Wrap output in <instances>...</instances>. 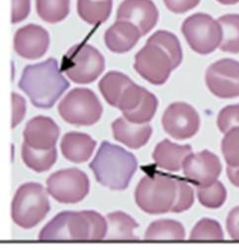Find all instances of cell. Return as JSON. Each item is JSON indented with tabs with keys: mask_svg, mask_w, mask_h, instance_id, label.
<instances>
[{
	"mask_svg": "<svg viewBox=\"0 0 239 250\" xmlns=\"http://www.w3.org/2000/svg\"><path fill=\"white\" fill-rule=\"evenodd\" d=\"M69 82L61 74L56 59L27 65L18 86L25 92L32 104L41 109H50L69 87Z\"/></svg>",
	"mask_w": 239,
	"mask_h": 250,
	"instance_id": "1",
	"label": "cell"
},
{
	"mask_svg": "<svg viewBox=\"0 0 239 250\" xmlns=\"http://www.w3.org/2000/svg\"><path fill=\"white\" fill-rule=\"evenodd\" d=\"M89 167L100 184L122 191L128 188L137 171L138 160L125 148L104 141Z\"/></svg>",
	"mask_w": 239,
	"mask_h": 250,
	"instance_id": "2",
	"label": "cell"
},
{
	"mask_svg": "<svg viewBox=\"0 0 239 250\" xmlns=\"http://www.w3.org/2000/svg\"><path fill=\"white\" fill-rule=\"evenodd\" d=\"M176 196L177 179L160 173L144 176L135 192L137 205L149 215L171 212Z\"/></svg>",
	"mask_w": 239,
	"mask_h": 250,
	"instance_id": "3",
	"label": "cell"
},
{
	"mask_svg": "<svg viewBox=\"0 0 239 250\" xmlns=\"http://www.w3.org/2000/svg\"><path fill=\"white\" fill-rule=\"evenodd\" d=\"M51 210L50 201L43 185L29 182L16 191L11 216L13 222L24 229H30L41 223Z\"/></svg>",
	"mask_w": 239,
	"mask_h": 250,
	"instance_id": "4",
	"label": "cell"
},
{
	"mask_svg": "<svg viewBox=\"0 0 239 250\" xmlns=\"http://www.w3.org/2000/svg\"><path fill=\"white\" fill-rule=\"evenodd\" d=\"M104 69V57L93 46L86 43L73 46L62 58L61 71L78 84L95 81Z\"/></svg>",
	"mask_w": 239,
	"mask_h": 250,
	"instance_id": "5",
	"label": "cell"
},
{
	"mask_svg": "<svg viewBox=\"0 0 239 250\" xmlns=\"http://www.w3.org/2000/svg\"><path fill=\"white\" fill-rule=\"evenodd\" d=\"M58 110L66 123L78 127L92 126L103 113L97 95L88 88L72 89L60 101Z\"/></svg>",
	"mask_w": 239,
	"mask_h": 250,
	"instance_id": "6",
	"label": "cell"
},
{
	"mask_svg": "<svg viewBox=\"0 0 239 250\" xmlns=\"http://www.w3.org/2000/svg\"><path fill=\"white\" fill-rule=\"evenodd\" d=\"M181 30L190 48L200 55H209L221 44V26L209 14L196 13L189 16Z\"/></svg>",
	"mask_w": 239,
	"mask_h": 250,
	"instance_id": "7",
	"label": "cell"
},
{
	"mask_svg": "<svg viewBox=\"0 0 239 250\" xmlns=\"http://www.w3.org/2000/svg\"><path fill=\"white\" fill-rule=\"evenodd\" d=\"M88 176L77 168L61 169L47 179V191L58 202L75 204L82 201L89 193Z\"/></svg>",
	"mask_w": 239,
	"mask_h": 250,
	"instance_id": "8",
	"label": "cell"
},
{
	"mask_svg": "<svg viewBox=\"0 0 239 250\" xmlns=\"http://www.w3.org/2000/svg\"><path fill=\"white\" fill-rule=\"evenodd\" d=\"M134 67L141 77L154 85L164 84L175 69L170 56L150 42H146V45L137 53Z\"/></svg>",
	"mask_w": 239,
	"mask_h": 250,
	"instance_id": "9",
	"label": "cell"
},
{
	"mask_svg": "<svg viewBox=\"0 0 239 250\" xmlns=\"http://www.w3.org/2000/svg\"><path fill=\"white\" fill-rule=\"evenodd\" d=\"M90 225L84 212H62L40 231L41 240H87Z\"/></svg>",
	"mask_w": 239,
	"mask_h": 250,
	"instance_id": "10",
	"label": "cell"
},
{
	"mask_svg": "<svg viewBox=\"0 0 239 250\" xmlns=\"http://www.w3.org/2000/svg\"><path fill=\"white\" fill-rule=\"evenodd\" d=\"M157 106L158 100L153 93L133 82L124 90L117 108L128 121L146 124L153 119Z\"/></svg>",
	"mask_w": 239,
	"mask_h": 250,
	"instance_id": "11",
	"label": "cell"
},
{
	"mask_svg": "<svg viewBox=\"0 0 239 250\" xmlns=\"http://www.w3.org/2000/svg\"><path fill=\"white\" fill-rule=\"evenodd\" d=\"M206 83L210 91L219 98L239 96V62L231 59L219 60L209 66Z\"/></svg>",
	"mask_w": 239,
	"mask_h": 250,
	"instance_id": "12",
	"label": "cell"
},
{
	"mask_svg": "<svg viewBox=\"0 0 239 250\" xmlns=\"http://www.w3.org/2000/svg\"><path fill=\"white\" fill-rule=\"evenodd\" d=\"M200 116L191 105L183 102L172 103L162 117L164 131L176 140L194 137L200 129Z\"/></svg>",
	"mask_w": 239,
	"mask_h": 250,
	"instance_id": "13",
	"label": "cell"
},
{
	"mask_svg": "<svg viewBox=\"0 0 239 250\" xmlns=\"http://www.w3.org/2000/svg\"><path fill=\"white\" fill-rule=\"evenodd\" d=\"M185 177L197 187H206L215 183L221 173L219 158L209 150L190 153L184 160Z\"/></svg>",
	"mask_w": 239,
	"mask_h": 250,
	"instance_id": "14",
	"label": "cell"
},
{
	"mask_svg": "<svg viewBox=\"0 0 239 250\" xmlns=\"http://www.w3.org/2000/svg\"><path fill=\"white\" fill-rule=\"evenodd\" d=\"M50 35L46 29L35 24L20 28L14 36V50L21 58L36 60L49 50Z\"/></svg>",
	"mask_w": 239,
	"mask_h": 250,
	"instance_id": "15",
	"label": "cell"
},
{
	"mask_svg": "<svg viewBox=\"0 0 239 250\" xmlns=\"http://www.w3.org/2000/svg\"><path fill=\"white\" fill-rule=\"evenodd\" d=\"M158 18L159 12L152 0H124L117 10V20L135 24L142 36L155 27Z\"/></svg>",
	"mask_w": 239,
	"mask_h": 250,
	"instance_id": "16",
	"label": "cell"
},
{
	"mask_svg": "<svg viewBox=\"0 0 239 250\" xmlns=\"http://www.w3.org/2000/svg\"><path fill=\"white\" fill-rule=\"evenodd\" d=\"M60 133V128L53 119L37 116L26 125L23 132L24 143L36 149H51L56 147Z\"/></svg>",
	"mask_w": 239,
	"mask_h": 250,
	"instance_id": "17",
	"label": "cell"
},
{
	"mask_svg": "<svg viewBox=\"0 0 239 250\" xmlns=\"http://www.w3.org/2000/svg\"><path fill=\"white\" fill-rule=\"evenodd\" d=\"M142 37L139 29L133 23L124 20H117L104 35L107 48L117 54H124L131 51Z\"/></svg>",
	"mask_w": 239,
	"mask_h": 250,
	"instance_id": "18",
	"label": "cell"
},
{
	"mask_svg": "<svg viewBox=\"0 0 239 250\" xmlns=\"http://www.w3.org/2000/svg\"><path fill=\"white\" fill-rule=\"evenodd\" d=\"M112 131L116 141L132 149H138L145 146L152 134L150 125L135 124L125 117L118 118L112 124Z\"/></svg>",
	"mask_w": 239,
	"mask_h": 250,
	"instance_id": "19",
	"label": "cell"
},
{
	"mask_svg": "<svg viewBox=\"0 0 239 250\" xmlns=\"http://www.w3.org/2000/svg\"><path fill=\"white\" fill-rule=\"evenodd\" d=\"M190 153H192L191 146H180L165 139L155 146L152 156L159 167L177 172L182 168L185 158Z\"/></svg>",
	"mask_w": 239,
	"mask_h": 250,
	"instance_id": "20",
	"label": "cell"
},
{
	"mask_svg": "<svg viewBox=\"0 0 239 250\" xmlns=\"http://www.w3.org/2000/svg\"><path fill=\"white\" fill-rule=\"evenodd\" d=\"M96 145V142L86 134L70 132L63 136L60 149L67 160L74 163H82L91 157Z\"/></svg>",
	"mask_w": 239,
	"mask_h": 250,
	"instance_id": "21",
	"label": "cell"
},
{
	"mask_svg": "<svg viewBox=\"0 0 239 250\" xmlns=\"http://www.w3.org/2000/svg\"><path fill=\"white\" fill-rule=\"evenodd\" d=\"M133 82L129 76L122 72L110 71L100 80L99 89L107 103L117 108L124 90Z\"/></svg>",
	"mask_w": 239,
	"mask_h": 250,
	"instance_id": "22",
	"label": "cell"
},
{
	"mask_svg": "<svg viewBox=\"0 0 239 250\" xmlns=\"http://www.w3.org/2000/svg\"><path fill=\"white\" fill-rule=\"evenodd\" d=\"M113 7V0H77V13L83 21L99 25L108 20Z\"/></svg>",
	"mask_w": 239,
	"mask_h": 250,
	"instance_id": "23",
	"label": "cell"
},
{
	"mask_svg": "<svg viewBox=\"0 0 239 250\" xmlns=\"http://www.w3.org/2000/svg\"><path fill=\"white\" fill-rule=\"evenodd\" d=\"M58 158V150L56 147L43 150L36 149L28 146L22 145V159L28 167L38 173L48 171L56 163Z\"/></svg>",
	"mask_w": 239,
	"mask_h": 250,
	"instance_id": "24",
	"label": "cell"
},
{
	"mask_svg": "<svg viewBox=\"0 0 239 250\" xmlns=\"http://www.w3.org/2000/svg\"><path fill=\"white\" fill-rule=\"evenodd\" d=\"M108 232L107 239H137L134 230L139 228V224L128 214L114 212L107 216Z\"/></svg>",
	"mask_w": 239,
	"mask_h": 250,
	"instance_id": "25",
	"label": "cell"
},
{
	"mask_svg": "<svg viewBox=\"0 0 239 250\" xmlns=\"http://www.w3.org/2000/svg\"><path fill=\"white\" fill-rule=\"evenodd\" d=\"M185 229L179 222L173 220H159L147 228L144 234L146 240H183Z\"/></svg>",
	"mask_w": 239,
	"mask_h": 250,
	"instance_id": "26",
	"label": "cell"
},
{
	"mask_svg": "<svg viewBox=\"0 0 239 250\" xmlns=\"http://www.w3.org/2000/svg\"><path fill=\"white\" fill-rule=\"evenodd\" d=\"M222 29V41L219 49L225 53H239V15L227 14L218 19Z\"/></svg>",
	"mask_w": 239,
	"mask_h": 250,
	"instance_id": "27",
	"label": "cell"
},
{
	"mask_svg": "<svg viewBox=\"0 0 239 250\" xmlns=\"http://www.w3.org/2000/svg\"><path fill=\"white\" fill-rule=\"evenodd\" d=\"M37 13L43 21L56 24L69 14L70 0H36Z\"/></svg>",
	"mask_w": 239,
	"mask_h": 250,
	"instance_id": "28",
	"label": "cell"
},
{
	"mask_svg": "<svg viewBox=\"0 0 239 250\" xmlns=\"http://www.w3.org/2000/svg\"><path fill=\"white\" fill-rule=\"evenodd\" d=\"M147 42H150V43L161 47L170 56L175 68L180 65L183 60V52L180 42L174 34L168 31L159 30L151 35L148 38Z\"/></svg>",
	"mask_w": 239,
	"mask_h": 250,
	"instance_id": "29",
	"label": "cell"
},
{
	"mask_svg": "<svg viewBox=\"0 0 239 250\" xmlns=\"http://www.w3.org/2000/svg\"><path fill=\"white\" fill-rule=\"evenodd\" d=\"M197 195L199 201L204 207L210 208V209H218L224 204L227 193L223 184L217 180L209 186L198 187Z\"/></svg>",
	"mask_w": 239,
	"mask_h": 250,
	"instance_id": "30",
	"label": "cell"
},
{
	"mask_svg": "<svg viewBox=\"0 0 239 250\" xmlns=\"http://www.w3.org/2000/svg\"><path fill=\"white\" fill-rule=\"evenodd\" d=\"M191 240H222L223 231L219 222L212 219H202L194 227L191 234Z\"/></svg>",
	"mask_w": 239,
	"mask_h": 250,
	"instance_id": "31",
	"label": "cell"
},
{
	"mask_svg": "<svg viewBox=\"0 0 239 250\" xmlns=\"http://www.w3.org/2000/svg\"><path fill=\"white\" fill-rule=\"evenodd\" d=\"M221 149L227 165L239 166V127L225 134L221 143Z\"/></svg>",
	"mask_w": 239,
	"mask_h": 250,
	"instance_id": "32",
	"label": "cell"
},
{
	"mask_svg": "<svg viewBox=\"0 0 239 250\" xmlns=\"http://www.w3.org/2000/svg\"><path fill=\"white\" fill-rule=\"evenodd\" d=\"M194 204V191L189 184L181 179H177V196L175 203L172 207V213H182L187 210Z\"/></svg>",
	"mask_w": 239,
	"mask_h": 250,
	"instance_id": "33",
	"label": "cell"
},
{
	"mask_svg": "<svg viewBox=\"0 0 239 250\" xmlns=\"http://www.w3.org/2000/svg\"><path fill=\"white\" fill-rule=\"evenodd\" d=\"M218 127L223 134L239 127V104L226 106L219 113Z\"/></svg>",
	"mask_w": 239,
	"mask_h": 250,
	"instance_id": "34",
	"label": "cell"
},
{
	"mask_svg": "<svg viewBox=\"0 0 239 250\" xmlns=\"http://www.w3.org/2000/svg\"><path fill=\"white\" fill-rule=\"evenodd\" d=\"M90 225V240H100L106 238L108 232V222L95 211H83Z\"/></svg>",
	"mask_w": 239,
	"mask_h": 250,
	"instance_id": "35",
	"label": "cell"
},
{
	"mask_svg": "<svg viewBox=\"0 0 239 250\" xmlns=\"http://www.w3.org/2000/svg\"><path fill=\"white\" fill-rule=\"evenodd\" d=\"M164 4L173 13L182 14L194 9L201 0H163Z\"/></svg>",
	"mask_w": 239,
	"mask_h": 250,
	"instance_id": "36",
	"label": "cell"
},
{
	"mask_svg": "<svg viewBox=\"0 0 239 250\" xmlns=\"http://www.w3.org/2000/svg\"><path fill=\"white\" fill-rule=\"evenodd\" d=\"M12 128L14 129L18 124L22 122L26 114V101L22 96L15 92L12 94Z\"/></svg>",
	"mask_w": 239,
	"mask_h": 250,
	"instance_id": "37",
	"label": "cell"
},
{
	"mask_svg": "<svg viewBox=\"0 0 239 250\" xmlns=\"http://www.w3.org/2000/svg\"><path fill=\"white\" fill-rule=\"evenodd\" d=\"M12 23L16 24L25 20L31 10L30 0H13L12 1Z\"/></svg>",
	"mask_w": 239,
	"mask_h": 250,
	"instance_id": "38",
	"label": "cell"
},
{
	"mask_svg": "<svg viewBox=\"0 0 239 250\" xmlns=\"http://www.w3.org/2000/svg\"><path fill=\"white\" fill-rule=\"evenodd\" d=\"M226 229L232 239L239 240V207L230 211L226 219Z\"/></svg>",
	"mask_w": 239,
	"mask_h": 250,
	"instance_id": "39",
	"label": "cell"
},
{
	"mask_svg": "<svg viewBox=\"0 0 239 250\" xmlns=\"http://www.w3.org/2000/svg\"><path fill=\"white\" fill-rule=\"evenodd\" d=\"M226 174L229 181L236 187H239V166L227 165Z\"/></svg>",
	"mask_w": 239,
	"mask_h": 250,
	"instance_id": "40",
	"label": "cell"
},
{
	"mask_svg": "<svg viewBox=\"0 0 239 250\" xmlns=\"http://www.w3.org/2000/svg\"><path fill=\"white\" fill-rule=\"evenodd\" d=\"M218 2L223 4V5H233L239 2V0H217Z\"/></svg>",
	"mask_w": 239,
	"mask_h": 250,
	"instance_id": "41",
	"label": "cell"
}]
</instances>
